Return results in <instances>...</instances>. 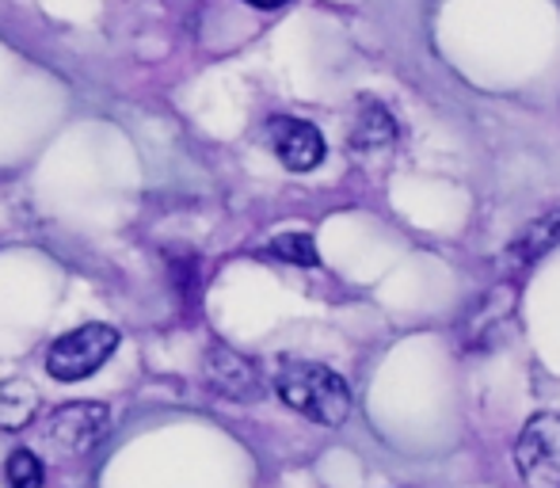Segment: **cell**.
<instances>
[{"instance_id":"obj_1","label":"cell","mask_w":560,"mask_h":488,"mask_svg":"<svg viewBox=\"0 0 560 488\" xmlns=\"http://www.w3.org/2000/svg\"><path fill=\"white\" fill-rule=\"evenodd\" d=\"M275 393L282 397V405H290L320 428H339L351 416V385L325 363L282 359L275 370Z\"/></svg>"},{"instance_id":"obj_2","label":"cell","mask_w":560,"mask_h":488,"mask_svg":"<svg viewBox=\"0 0 560 488\" xmlns=\"http://www.w3.org/2000/svg\"><path fill=\"white\" fill-rule=\"evenodd\" d=\"M118 344H122L118 328L92 321V325L73 328V333L58 336V340L50 344V351H46V370H50V377H58V382H81V377H92L115 356Z\"/></svg>"},{"instance_id":"obj_3","label":"cell","mask_w":560,"mask_h":488,"mask_svg":"<svg viewBox=\"0 0 560 488\" xmlns=\"http://www.w3.org/2000/svg\"><path fill=\"white\" fill-rule=\"evenodd\" d=\"M107 428H112V408L100 400H73V405H61L46 416L43 443L69 454V458H81V454L96 451Z\"/></svg>"},{"instance_id":"obj_4","label":"cell","mask_w":560,"mask_h":488,"mask_svg":"<svg viewBox=\"0 0 560 488\" xmlns=\"http://www.w3.org/2000/svg\"><path fill=\"white\" fill-rule=\"evenodd\" d=\"M515 469L526 488H560V413L526 420L515 443Z\"/></svg>"},{"instance_id":"obj_5","label":"cell","mask_w":560,"mask_h":488,"mask_svg":"<svg viewBox=\"0 0 560 488\" xmlns=\"http://www.w3.org/2000/svg\"><path fill=\"white\" fill-rule=\"evenodd\" d=\"M271 149L290 172H313L325 161V133L305 119H271L267 126Z\"/></svg>"},{"instance_id":"obj_6","label":"cell","mask_w":560,"mask_h":488,"mask_svg":"<svg viewBox=\"0 0 560 488\" xmlns=\"http://www.w3.org/2000/svg\"><path fill=\"white\" fill-rule=\"evenodd\" d=\"M207 377L218 393H225L229 400H256L264 393V382H259V370L248 363L244 356L229 348H214L207 359Z\"/></svg>"},{"instance_id":"obj_7","label":"cell","mask_w":560,"mask_h":488,"mask_svg":"<svg viewBox=\"0 0 560 488\" xmlns=\"http://www.w3.org/2000/svg\"><path fill=\"white\" fill-rule=\"evenodd\" d=\"M38 390L23 377H4L0 382V431H23L35 423L38 416Z\"/></svg>"},{"instance_id":"obj_8","label":"cell","mask_w":560,"mask_h":488,"mask_svg":"<svg viewBox=\"0 0 560 488\" xmlns=\"http://www.w3.org/2000/svg\"><path fill=\"white\" fill-rule=\"evenodd\" d=\"M393 138H397L393 115L385 112L382 104H374V100H362L359 115H354V126H351V146L359 149V153H377V149H385Z\"/></svg>"},{"instance_id":"obj_9","label":"cell","mask_w":560,"mask_h":488,"mask_svg":"<svg viewBox=\"0 0 560 488\" xmlns=\"http://www.w3.org/2000/svg\"><path fill=\"white\" fill-rule=\"evenodd\" d=\"M553 248H560V210H549V214L534 218V222L511 241V256H515L518 264H534V259H541Z\"/></svg>"},{"instance_id":"obj_10","label":"cell","mask_w":560,"mask_h":488,"mask_svg":"<svg viewBox=\"0 0 560 488\" xmlns=\"http://www.w3.org/2000/svg\"><path fill=\"white\" fill-rule=\"evenodd\" d=\"M4 477H8V485H12V488H43L46 469H43V462H38L35 451H23V446H20V451L8 454Z\"/></svg>"},{"instance_id":"obj_11","label":"cell","mask_w":560,"mask_h":488,"mask_svg":"<svg viewBox=\"0 0 560 488\" xmlns=\"http://www.w3.org/2000/svg\"><path fill=\"white\" fill-rule=\"evenodd\" d=\"M271 256L287 259V264H298V267H317L320 264L317 241H313L310 233H282V237H275Z\"/></svg>"},{"instance_id":"obj_12","label":"cell","mask_w":560,"mask_h":488,"mask_svg":"<svg viewBox=\"0 0 560 488\" xmlns=\"http://www.w3.org/2000/svg\"><path fill=\"white\" fill-rule=\"evenodd\" d=\"M244 4H252V8H282V4H290V0H244Z\"/></svg>"}]
</instances>
